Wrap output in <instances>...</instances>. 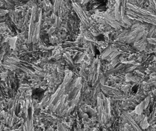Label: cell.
Returning <instances> with one entry per match:
<instances>
[{
	"instance_id": "277c9868",
	"label": "cell",
	"mask_w": 156,
	"mask_h": 131,
	"mask_svg": "<svg viewBox=\"0 0 156 131\" xmlns=\"http://www.w3.org/2000/svg\"><path fill=\"white\" fill-rule=\"evenodd\" d=\"M89 0H83V3H86L88 1H89Z\"/></svg>"
},
{
	"instance_id": "6da1fadb",
	"label": "cell",
	"mask_w": 156,
	"mask_h": 131,
	"mask_svg": "<svg viewBox=\"0 0 156 131\" xmlns=\"http://www.w3.org/2000/svg\"><path fill=\"white\" fill-rule=\"evenodd\" d=\"M73 6L74 7V9L76 11L78 16L80 18L81 21L83 24H85L86 26H88L89 25V20L88 18L87 17V15H86L85 12L83 11V9L81 8L77 3L74 2L73 3Z\"/></svg>"
},
{
	"instance_id": "3957f363",
	"label": "cell",
	"mask_w": 156,
	"mask_h": 131,
	"mask_svg": "<svg viewBox=\"0 0 156 131\" xmlns=\"http://www.w3.org/2000/svg\"><path fill=\"white\" fill-rule=\"evenodd\" d=\"M149 1L150 4L152 5H154L155 7V5H156V1L155 0H149Z\"/></svg>"
},
{
	"instance_id": "7a4b0ae2",
	"label": "cell",
	"mask_w": 156,
	"mask_h": 131,
	"mask_svg": "<svg viewBox=\"0 0 156 131\" xmlns=\"http://www.w3.org/2000/svg\"><path fill=\"white\" fill-rule=\"evenodd\" d=\"M126 6L128 8V9H130L132 11L136 13H140L143 15H152L151 13H150L149 11H147L144 9H142L137 7L135 5H132L129 3H126Z\"/></svg>"
}]
</instances>
